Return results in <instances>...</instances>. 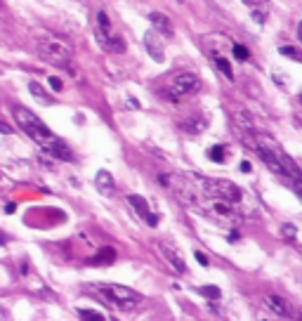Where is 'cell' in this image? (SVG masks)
<instances>
[{
  "label": "cell",
  "mask_w": 302,
  "mask_h": 321,
  "mask_svg": "<svg viewBox=\"0 0 302 321\" xmlns=\"http://www.w3.org/2000/svg\"><path fill=\"white\" fill-rule=\"evenodd\" d=\"M149 19H151L156 33H160V36H166V38L173 36V24H170V19H168L163 12H151V17Z\"/></svg>",
  "instance_id": "obj_12"
},
{
  "label": "cell",
  "mask_w": 302,
  "mask_h": 321,
  "mask_svg": "<svg viewBox=\"0 0 302 321\" xmlns=\"http://www.w3.org/2000/svg\"><path fill=\"white\" fill-rule=\"evenodd\" d=\"M191 208H196L198 213H203L205 217L224 224V227H236V224L241 222V213H239L234 201L215 196V194H203V196H198L196 203L191 205Z\"/></svg>",
  "instance_id": "obj_2"
},
{
  "label": "cell",
  "mask_w": 302,
  "mask_h": 321,
  "mask_svg": "<svg viewBox=\"0 0 302 321\" xmlns=\"http://www.w3.org/2000/svg\"><path fill=\"white\" fill-rule=\"evenodd\" d=\"M203 194H215V196H222V198H229V201H234L239 203L241 198H243V192H241L239 187L234 182H224V179H205L203 177Z\"/></svg>",
  "instance_id": "obj_6"
},
{
  "label": "cell",
  "mask_w": 302,
  "mask_h": 321,
  "mask_svg": "<svg viewBox=\"0 0 302 321\" xmlns=\"http://www.w3.org/2000/svg\"><path fill=\"white\" fill-rule=\"evenodd\" d=\"M29 93H31L36 99H40V104H45V106L52 104V97L45 93L43 85H40V83H36V80H31V83H29Z\"/></svg>",
  "instance_id": "obj_16"
},
{
  "label": "cell",
  "mask_w": 302,
  "mask_h": 321,
  "mask_svg": "<svg viewBox=\"0 0 302 321\" xmlns=\"http://www.w3.org/2000/svg\"><path fill=\"white\" fill-rule=\"evenodd\" d=\"M48 83H50V87H52V90H57V93H59V90L64 87V85H62V80L57 78V76H52V78H50Z\"/></svg>",
  "instance_id": "obj_26"
},
{
  "label": "cell",
  "mask_w": 302,
  "mask_h": 321,
  "mask_svg": "<svg viewBox=\"0 0 302 321\" xmlns=\"http://www.w3.org/2000/svg\"><path fill=\"white\" fill-rule=\"evenodd\" d=\"M250 163H248V161H243V163H241V173H250Z\"/></svg>",
  "instance_id": "obj_28"
},
{
  "label": "cell",
  "mask_w": 302,
  "mask_h": 321,
  "mask_svg": "<svg viewBox=\"0 0 302 321\" xmlns=\"http://www.w3.org/2000/svg\"><path fill=\"white\" fill-rule=\"evenodd\" d=\"M210 59H213V64L217 66L220 74L227 76L229 80H234V68H231V62H229L227 55H210Z\"/></svg>",
  "instance_id": "obj_15"
},
{
  "label": "cell",
  "mask_w": 302,
  "mask_h": 321,
  "mask_svg": "<svg viewBox=\"0 0 302 321\" xmlns=\"http://www.w3.org/2000/svg\"><path fill=\"white\" fill-rule=\"evenodd\" d=\"M85 288L95 290L106 305L118 307L121 312H135L137 305L142 303V295L137 290L128 288V286H118V284H97V286H85Z\"/></svg>",
  "instance_id": "obj_3"
},
{
  "label": "cell",
  "mask_w": 302,
  "mask_h": 321,
  "mask_svg": "<svg viewBox=\"0 0 302 321\" xmlns=\"http://www.w3.org/2000/svg\"><path fill=\"white\" fill-rule=\"evenodd\" d=\"M106 50H111V52H125V40L123 38H118V36H109L106 38V43H104Z\"/></svg>",
  "instance_id": "obj_18"
},
{
  "label": "cell",
  "mask_w": 302,
  "mask_h": 321,
  "mask_svg": "<svg viewBox=\"0 0 302 321\" xmlns=\"http://www.w3.org/2000/svg\"><path fill=\"white\" fill-rule=\"evenodd\" d=\"M196 260H198V265H203V267H208V258H205L201 250H196Z\"/></svg>",
  "instance_id": "obj_27"
},
{
  "label": "cell",
  "mask_w": 302,
  "mask_h": 321,
  "mask_svg": "<svg viewBox=\"0 0 302 321\" xmlns=\"http://www.w3.org/2000/svg\"><path fill=\"white\" fill-rule=\"evenodd\" d=\"M144 45H147V52L151 55V59L154 62H163L166 59V50H163V40H160V36L151 29V31H147V36H144Z\"/></svg>",
  "instance_id": "obj_10"
},
{
  "label": "cell",
  "mask_w": 302,
  "mask_h": 321,
  "mask_svg": "<svg viewBox=\"0 0 302 321\" xmlns=\"http://www.w3.org/2000/svg\"><path fill=\"white\" fill-rule=\"evenodd\" d=\"M281 234L286 236L288 241H295V236H297V229H295V224H290V222H286L284 227H281Z\"/></svg>",
  "instance_id": "obj_22"
},
{
  "label": "cell",
  "mask_w": 302,
  "mask_h": 321,
  "mask_svg": "<svg viewBox=\"0 0 302 321\" xmlns=\"http://www.w3.org/2000/svg\"><path fill=\"white\" fill-rule=\"evenodd\" d=\"M0 132H5V135H10V132H12V128H10V125H5V123H0Z\"/></svg>",
  "instance_id": "obj_30"
},
{
  "label": "cell",
  "mask_w": 302,
  "mask_h": 321,
  "mask_svg": "<svg viewBox=\"0 0 302 321\" xmlns=\"http://www.w3.org/2000/svg\"><path fill=\"white\" fill-rule=\"evenodd\" d=\"M78 316L85 321H104L106 316L99 314V312H92V309H78Z\"/></svg>",
  "instance_id": "obj_19"
},
{
  "label": "cell",
  "mask_w": 302,
  "mask_h": 321,
  "mask_svg": "<svg viewBox=\"0 0 302 321\" xmlns=\"http://www.w3.org/2000/svg\"><path fill=\"white\" fill-rule=\"evenodd\" d=\"M95 33H97L99 43L104 45L106 38L111 36V21H109V17H106V12H97V29H95Z\"/></svg>",
  "instance_id": "obj_14"
},
{
  "label": "cell",
  "mask_w": 302,
  "mask_h": 321,
  "mask_svg": "<svg viewBox=\"0 0 302 321\" xmlns=\"http://www.w3.org/2000/svg\"><path fill=\"white\" fill-rule=\"evenodd\" d=\"M229 241H239V232H236V229H231V234H229Z\"/></svg>",
  "instance_id": "obj_31"
},
{
  "label": "cell",
  "mask_w": 302,
  "mask_h": 321,
  "mask_svg": "<svg viewBox=\"0 0 302 321\" xmlns=\"http://www.w3.org/2000/svg\"><path fill=\"white\" fill-rule=\"evenodd\" d=\"M128 106H132V109H140V102H137L135 97H130L128 99Z\"/></svg>",
  "instance_id": "obj_29"
},
{
  "label": "cell",
  "mask_w": 302,
  "mask_h": 321,
  "mask_svg": "<svg viewBox=\"0 0 302 321\" xmlns=\"http://www.w3.org/2000/svg\"><path fill=\"white\" fill-rule=\"evenodd\" d=\"M201 78H198L196 74H191V71H182V74H177L170 83H168L166 87V97L173 102V104H179L182 99H189L194 97V95L201 90Z\"/></svg>",
  "instance_id": "obj_4"
},
{
  "label": "cell",
  "mask_w": 302,
  "mask_h": 321,
  "mask_svg": "<svg viewBox=\"0 0 302 321\" xmlns=\"http://www.w3.org/2000/svg\"><path fill=\"white\" fill-rule=\"evenodd\" d=\"M12 113H14V118H17L19 128L24 130L26 135L31 137L33 142L43 149L45 154H50L52 158L66 161V163L74 161V154H71V149L64 144V140H59V137H57L55 132H52V130H50L33 111H29L26 106L17 104V106H12Z\"/></svg>",
  "instance_id": "obj_1"
},
{
  "label": "cell",
  "mask_w": 302,
  "mask_h": 321,
  "mask_svg": "<svg viewBox=\"0 0 302 321\" xmlns=\"http://www.w3.org/2000/svg\"><path fill=\"white\" fill-rule=\"evenodd\" d=\"M278 52H281V55H286V57H293V59H297V57H300L295 48H281Z\"/></svg>",
  "instance_id": "obj_25"
},
{
  "label": "cell",
  "mask_w": 302,
  "mask_h": 321,
  "mask_svg": "<svg viewBox=\"0 0 302 321\" xmlns=\"http://www.w3.org/2000/svg\"><path fill=\"white\" fill-rule=\"evenodd\" d=\"M210 158L215 161V163H222V161H224V147H222V144H217V147L210 149Z\"/></svg>",
  "instance_id": "obj_23"
},
{
  "label": "cell",
  "mask_w": 302,
  "mask_h": 321,
  "mask_svg": "<svg viewBox=\"0 0 302 321\" xmlns=\"http://www.w3.org/2000/svg\"><path fill=\"white\" fill-rule=\"evenodd\" d=\"M116 260V250L113 248H104V250H99L95 258H90L87 262L90 265H106V262H113Z\"/></svg>",
  "instance_id": "obj_17"
},
{
  "label": "cell",
  "mask_w": 302,
  "mask_h": 321,
  "mask_svg": "<svg viewBox=\"0 0 302 321\" xmlns=\"http://www.w3.org/2000/svg\"><path fill=\"white\" fill-rule=\"evenodd\" d=\"M231 50H234V57L239 59V62H246L248 57H250V52H248L246 45H231Z\"/></svg>",
  "instance_id": "obj_21"
},
{
  "label": "cell",
  "mask_w": 302,
  "mask_h": 321,
  "mask_svg": "<svg viewBox=\"0 0 302 321\" xmlns=\"http://www.w3.org/2000/svg\"><path fill=\"white\" fill-rule=\"evenodd\" d=\"M198 293H201L203 297H210V300H217V297L222 295L217 286H201V288H198Z\"/></svg>",
  "instance_id": "obj_20"
},
{
  "label": "cell",
  "mask_w": 302,
  "mask_h": 321,
  "mask_svg": "<svg viewBox=\"0 0 302 321\" xmlns=\"http://www.w3.org/2000/svg\"><path fill=\"white\" fill-rule=\"evenodd\" d=\"M95 187H97V192L102 194V196H113L116 185H113L111 173H109V170H99V173L95 175Z\"/></svg>",
  "instance_id": "obj_11"
},
{
  "label": "cell",
  "mask_w": 302,
  "mask_h": 321,
  "mask_svg": "<svg viewBox=\"0 0 302 321\" xmlns=\"http://www.w3.org/2000/svg\"><path fill=\"white\" fill-rule=\"evenodd\" d=\"M36 45L45 59L59 64V66H68V62H71V48L64 40L50 36V33H43V36H38Z\"/></svg>",
  "instance_id": "obj_5"
},
{
  "label": "cell",
  "mask_w": 302,
  "mask_h": 321,
  "mask_svg": "<svg viewBox=\"0 0 302 321\" xmlns=\"http://www.w3.org/2000/svg\"><path fill=\"white\" fill-rule=\"evenodd\" d=\"M243 3H246L250 10H267V5H269L267 0H243Z\"/></svg>",
  "instance_id": "obj_24"
},
{
  "label": "cell",
  "mask_w": 302,
  "mask_h": 321,
  "mask_svg": "<svg viewBox=\"0 0 302 321\" xmlns=\"http://www.w3.org/2000/svg\"><path fill=\"white\" fill-rule=\"evenodd\" d=\"M265 305H267V309H269L271 314L281 316V319H293V316H295V312H293V305H290L284 295H267L265 297Z\"/></svg>",
  "instance_id": "obj_8"
},
{
  "label": "cell",
  "mask_w": 302,
  "mask_h": 321,
  "mask_svg": "<svg viewBox=\"0 0 302 321\" xmlns=\"http://www.w3.org/2000/svg\"><path fill=\"white\" fill-rule=\"evenodd\" d=\"M208 128V118L205 116H191L187 121H182V130L189 132V135H198V132H203Z\"/></svg>",
  "instance_id": "obj_13"
},
{
  "label": "cell",
  "mask_w": 302,
  "mask_h": 321,
  "mask_svg": "<svg viewBox=\"0 0 302 321\" xmlns=\"http://www.w3.org/2000/svg\"><path fill=\"white\" fill-rule=\"evenodd\" d=\"M128 203L137 210V215L142 217V222H147L149 227H156V224H158V215H156L154 210L149 208V203L144 201L142 196H137V194H130V196H128Z\"/></svg>",
  "instance_id": "obj_9"
},
{
  "label": "cell",
  "mask_w": 302,
  "mask_h": 321,
  "mask_svg": "<svg viewBox=\"0 0 302 321\" xmlns=\"http://www.w3.org/2000/svg\"><path fill=\"white\" fill-rule=\"evenodd\" d=\"M158 248H160V253H163V258H166V262L173 267L175 272H177V274H187V262H184V258H182V253H179V250L173 246V243H166V241H160Z\"/></svg>",
  "instance_id": "obj_7"
}]
</instances>
